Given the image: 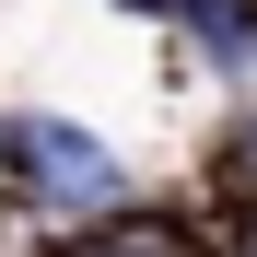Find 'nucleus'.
<instances>
[{
    "instance_id": "1",
    "label": "nucleus",
    "mask_w": 257,
    "mask_h": 257,
    "mask_svg": "<svg viewBox=\"0 0 257 257\" xmlns=\"http://www.w3.org/2000/svg\"><path fill=\"white\" fill-rule=\"evenodd\" d=\"M24 164L59 187V210H105V199H117V164L82 141V128H59V117H35V128H24Z\"/></svg>"
}]
</instances>
